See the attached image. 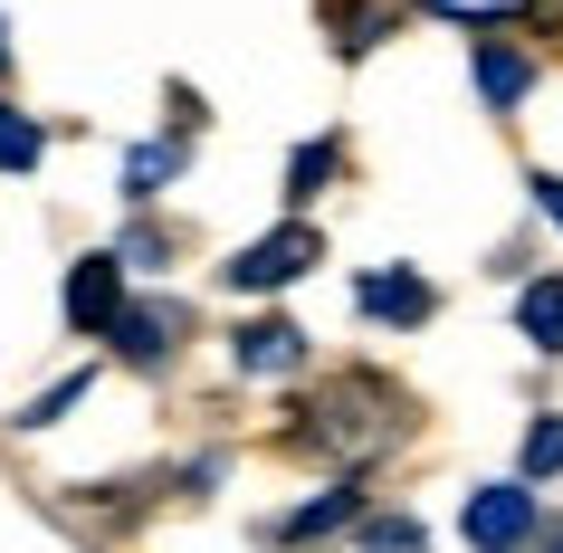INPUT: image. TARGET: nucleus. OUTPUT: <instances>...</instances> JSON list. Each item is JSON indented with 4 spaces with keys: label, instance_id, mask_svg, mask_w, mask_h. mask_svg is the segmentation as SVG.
Here are the masks:
<instances>
[{
    "label": "nucleus",
    "instance_id": "nucleus-9",
    "mask_svg": "<svg viewBox=\"0 0 563 553\" xmlns=\"http://www.w3.org/2000/svg\"><path fill=\"white\" fill-rule=\"evenodd\" d=\"M316 20H325V48H334V58H373L411 10H401V0H316Z\"/></svg>",
    "mask_w": 563,
    "mask_h": 553
},
{
    "label": "nucleus",
    "instance_id": "nucleus-7",
    "mask_svg": "<svg viewBox=\"0 0 563 553\" xmlns=\"http://www.w3.org/2000/svg\"><path fill=\"white\" fill-rule=\"evenodd\" d=\"M354 316L383 324V334H420V324L440 316V287H430L420 267H363L354 277Z\"/></svg>",
    "mask_w": 563,
    "mask_h": 553
},
{
    "label": "nucleus",
    "instance_id": "nucleus-12",
    "mask_svg": "<svg viewBox=\"0 0 563 553\" xmlns=\"http://www.w3.org/2000/svg\"><path fill=\"white\" fill-rule=\"evenodd\" d=\"M516 334H526L544 363H563V267H544V277L516 287Z\"/></svg>",
    "mask_w": 563,
    "mask_h": 553
},
{
    "label": "nucleus",
    "instance_id": "nucleus-14",
    "mask_svg": "<svg viewBox=\"0 0 563 553\" xmlns=\"http://www.w3.org/2000/svg\"><path fill=\"white\" fill-rule=\"evenodd\" d=\"M38 163H48V124L0 96V173H38Z\"/></svg>",
    "mask_w": 563,
    "mask_h": 553
},
{
    "label": "nucleus",
    "instance_id": "nucleus-18",
    "mask_svg": "<svg viewBox=\"0 0 563 553\" xmlns=\"http://www.w3.org/2000/svg\"><path fill=\"white\" fill-rule=\"evenodd\" d=\"M163 134H173V144H201V134H210V96L173 77V87H163Z\"/></svg>",
    "mask_w": 563,
    "mask_h": 553
},
{
    "label": "nucleus",
    "instance_id": "nucleus-22",
    "mask_svg": "<svg viewBox=\"0 0 563 553\" xmlns=\"http://www.w3.org/2000/svg\"><path fill=\"white\" fill-rule=\"evenodd\" d=\"M0 77H10V20H0Z\"/></svg>",
    "mask_w": 563,
    "mask_h": 553
},
{
    "label": "nucleus",
    "instance_id": "nucleus-16",
    "mask_svg": "<svg viewBox=\"0 0 563 553\" xmlns=\"http://www.w3.org/2000/svg\"><path fill=\"white\" fill-rule=\"evenodd\" d=\"M516 477H526V487L563 477V410H534V420H526V449H516Z\"/></svg>",
    "mask_w": 563,
    "mask_h": 553
},
{
    "label": "nucleus",
    "instance_id": "nucleus-1",
    "mask_svg": "<svg viewBox=\"0 0 563 553\" xmlns=\"http://www.w3.org/2000/svg\"><path fill=\"white\" fill-rule=\"evenodd\" d=\"M420 430V401L401 391L391 373H373V363H344L334 381H316L297 410H287V449H306V458H344V467H373L383 449H401V439Z\"/></svg>",
    "mask_w": 563,
    "mask_h": 553
},
{
    "label": "nucleus",
    "instance_id": "nucleus-17",
    "mask_svg": "<svg viewBox=\"0 0 563 553\" xmlns=\"http://www.w3.org/2000/svg\"><path fill=\"white\" fill-rule=\"evenodd\" d=\"M87 391H96V373H58V381H48V391H38V401H30V410H20V430H58L67 410L87 401Z\"/></svg>",
    "mask_w": 563,
    "mask_h": 553
},
{
    "label": "nucleus",
    "instance_id": "nucleus-20",
    "mask_svg": "<svg viewBox=\"0 0 563 553\" xmlns=\"http://www.w3.org/2000/svg\"><path fill=\"white\" fill-rule=\"evenodd\" d=\"M526 191H534V220H544V230H563V173H544V163H534Z\"/></svg>",
    "mask_w": 563,
    "mask_h": 553
},
{
    "label": "nucleus",
    "instance_id": "nucleus-8",
    "mask_svg": "<svg viewBox=\"0 0 563 553\" xmlns=\"http://www.w3.org/2000/svg\"><path fill=\"white\" fill-rule=\"evenodd\" d=\"M230 363H239V381H297L316 363V334L297 316H249L230 334Z\"/></svg>",
    "mask_w": 563,
    "mask_h": 553
},
{
    "label": "nucleus",
    "instance_id": "nucleus-3",
    "mask_svg": "<svg viewBox=\"0 0 563 553\" xmlns=\"http://www.w3.org/2000/svg\"><path fill=\"white\" fill-rule=\"evenodd\" d=\"M124 306H134V267L115 258V239H106V248H77V258H67V277H58V316H67V334L106 344Z\"/></svg>",
    "mask_w": 563,
    "mask_h": 553
},
{
    "label": "nucleus",
    "instance_id": "nucleus-15",
    "mask_svg": "<svg viewBox=\"0 0 563 553\" xmlns=\"http://www.w3.org/2000/svg\"><path fill=\"white\" fill-rule=\"evenodd\" d=\"M354 553H430V524L401 516V506H373V516L354 524Z\"/></svg>",
    "mask_w": 563,
    "mask_h": 553
},
{
    "label": "nucleus",
    "instance_id": "nucleus-13",
    "mask_svg": "<svg viewBox=\"0 0 563 553\" xmlns=\"http://www.w3.org/2000/svg\"><path fill=\"white\" fill-rule=\"evenodd\" d=\"M181 173H191V144H173V134H163V144H134V153H124V201L153 210Z\"/></svg>",
    "mask_w": 563,
    "mask_h": 553
},
{
    "label": "nucleus",
    "instance_id": "nucleus-6",
    "mask_svg": "<svg viewBox=\"0 0 563 553\" xmlns=\"http://www.w3.org/2000/svg\"><path fill=\"white\" fill-rule=\"evenodd\" d=\"M363 516H373V477H363V467H344L325 496H306L297 516L267 524V544H277V553H316V544H334V534H354Z\"/></svg>",
    "mask_w": 563,
    "mask_h": 553
},
{
    "label": "nucleus",
    "instance_id": "nucleus-11",
    "mask_svg": "<svg viewBox=\"0 0 563 553\" xmlns=\"http://www.w3.org/2000/svg\"><path fill=\"white\" fill-rule=\"evenodd\" d=\"M468 77H477V96H487V115H516V106L534 96V58H526V48H506V38H477Z\"/></svg>",
    "mask_w": 563,
    "mask_h": 553
},
{
    "label": "nucleus",
    "instance_id": "nucleus-4",
    "mask_svg": "<svg viewBox=\"0 0 563 553\" xmlns=\"http://www.w3.org/2000/svg\"><path fill=\"white\" fill-rule=\"evenodd\" d=\"M181 344H191V306H181V296H134L115 316V334H106V353H115L124 373H144V381L173 373Z\"/></svg>",
    "mask_w": 563,
    "mask_h": 553
},
{
    "label": "nucleus",
    "instance_id": "nucleus-2",
    "mask_svg": "<svg viewBox=\"0 0 563 553\" xmlns=\"http://www.w3.org/2000/svg\"><path fill=\"white\" fill-rule=\"evenodd\" d=\"M316 267H325V230L316 220H277L267 239H239L230 258H220V287L230 296H287Z\"/></svg>",
    "mask_w": 563,
    "mask_h": 553
},
{
    "label": "nucleus",
    "instance_id": "nucleus-10",
    "mask_svg": "<svg viewBox=\"0 0 563 553\" xmlns=\"http://www.w3.org/2000/svg\"><path fill=\"white\" fill-rule=\"evenodd\" d=\"M334 181H344V134H306V144L287 153V173H277V191H287V220H306V210L325 201Z\"/></svg>",
    "mask_w": 563,
    "mask_h": 553
},
{
    "label": "nucleus",
    "instance_id": "nucleus-5",
    "mask_svg": "<svg viewBox=\"0 0 563 553\" xmlns=\"http://www.w3.org/2000/svg\"><path fill=\"white\" fill-rule=\"evenodd\" d=\"M459 534H468L477 553H526L534 534H544V506H534L526 477H497V487H468V506H459Z\"/></svg>",
    "mask_w": 563,
    "mask_h": 553
},
{
    "label": "nucleus",
    "instance_id": "nucleus-19",
    "mask_svg": "<svg viewBox=\"0 0 563 553\" xmlns=\"http://www.w3.org/2000/svg\"><path fill=\"white\" fill-rule=\"evenodd\" d=\"M115 258H124V267H163V258H181V239L163 230V220H134V230L115 239Z\"/></svg>",
    "mask_w": 563,
    "mask_h": 553
},
{
    "label": "nucleus",
    "instance_id": "nucleus-21",
    "mask_svg": "<svg viewBox=\"0 0 563 553\" xmlns=\"http://www.w3.org/2000/svg\"><path fill=\"white\" fill-rule=\"evenodd\" d=\"M534 553H563V516H554V524H544V534H534Z\"/></svg>",
    "mask_w": 563,
    "mask_h": 553
}]
</instances>
